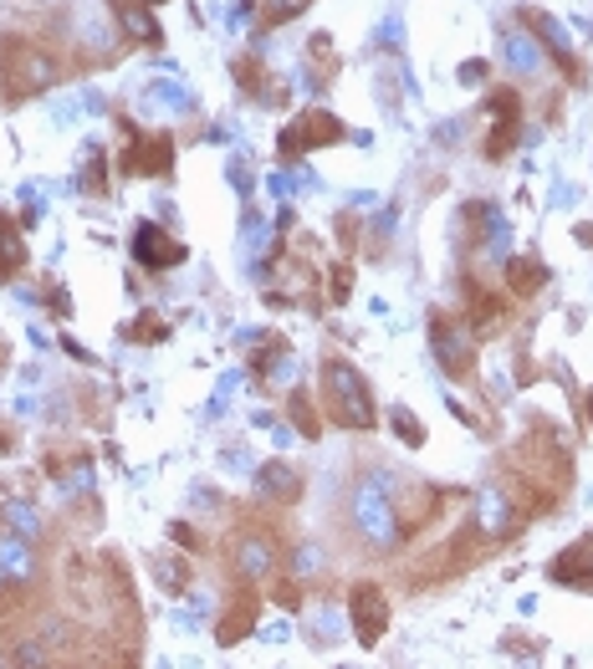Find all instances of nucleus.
Here are the masks:
<instances>
[{
    "label": "nucleus",
    "instance_id": "32",
    "mask_svg": "<svg viewBox=\"0 0 593 669\" xmlns=\"http://www.w3.org/2000/svg\"><path fill=\"white\" fill-rule=\"evenodd\" d=\"M144 5H159V0H144Z\"/></svg>",
    "mask_w": 593,
    "mask_h": 669
},
{
    "label": "nucleus",
    "instance_id": "1",
    "mask_svg": "<svg viewBox=\"0 0 593 669\" xmlns=\"http://www.w3.org/2000/svg\"><path fill=\"white\" fill-rule=\"evenodd\" d=\"M573 481V455H568V439L553 430V424H532L517 450H511V485L507 501H522V517H543V511H558L563 491Z\"/></svg>",
    "mask_w": 593,
    "mask_h": 669
},
{
    "label": "nucleus",
    "instance_id": "33",
    "mask_svg": "<svg viewBox=\"0 0 593 669\" xmlns=\"http://www.w3.org/2000/svg\"><path fill=\"white\" fill-rule=\"evenodd\" d=\"M32 5H36V0H32Z\"/></svg>",
    "mask_w": 593,
    "mask_h": 669
},
{
    "label": "nucleus",
    "instance_id": "2",
    "mask_svg": "<svg viewBox=\"0 0 593 669\" xmlns=\"http://www.w3.org/2000/svg\"><path fill=\"white\" fill-rule=\"evenodd\" d=\"M57 83V62L51 51L32 36H0V98L26 102Z\"/></svg>",
    "mask_w": 593,
    "mask_h": 669
},
{
    "label": "nucleus",
    "instance_id": "21",
    "mask_svg": "<svg viewBox=\"0 0 593 669\" xmlns=\"http://www.w3.org/2000/svg\"><path fill=\"white\" fill-rule=\"evenodd\" d=\"M282 358H287V343H282V337H272V343H267V348H261V352H256V358H251L256 379H272Z\"/></svg>",
    "mask_w": 593,
    "mask_h": 669
},
{
    "label": "nucleus",
    "instance_id": "29",
    "mask_svg": "<svg viewBox=\"0 0 593 669\" xmlns=\"http://www.w3.org/2000/svg\"><path fill=\"white\" fill-rule=\"evenodd\" d=\"M51 307H57V312H72V301H67V292H62V286H51Z\"/></svg>",
    "mask_w": 593,
    "mask_h": 669
},
{
    "label": "nucleus",
    "instance_id": "31",
    "mask_svg": "<svg viewBox=\"0 0 593 669\" xmlns=\"http://www.w3.org/2000/svg\"><path fill=\"white\" fill-rule=\"evenodd\" d=\"M583 409H589V419H593V388H589V394H583Z\"/></svg>",
    "mask_w": 593,
    "mask_h": 669
},
{
    "label": "nucleus",
    "instance_id": "15",
    "mask_svg": "<svg viewBox=\"0 0 593 669\" xmlns=\"http://www.w3.org/2000/svg\"><path fill=\"white\" fill-rule=\"evenodd\" d=\"M543 282H547V271H543V261H538V256H511V261H507V286L517 292V297H532Z\"/></svg>",
    "mask_w": 593,
    "mask_h": 669
},
{
    "label": "nucleus",
    "instance_id": "20",
    "mask_svg": "<svg viewBox=\"0 0 593 669\" xmlns=\"http://www.w3.org/2000/svg\"><path fill=\"white\" fill-rule=\"evenodd\" d=\"M123 337H128V343H159V337H164V318L144 312V318H134L128 327H123Z\"/></svg>",
    "mask_w": 593,
    "mask_h": 669
},
{
    "label": "nucleus",
    "instance_id": "28",
    "mask_svg": "<svg viewBox=\"0 0 593 669\" xmlns=\"http://www.w3.org/2000/svg\"><path fill=\"white\" fill-rule=\"evenodd\" d=\"M174 536H180V542H185V547H200V536H195V526H170Z\"/></svg>",
    "mask_w": 593,
    "mask_h": 669
},
{
    "label": "nucleus",
    "instance_id": "25",
    "mask_svg": "<svg viewBox=\"0 0 593 669\" xmlns=\"http://www.w3.org/2000/svg\"><path fill=\"white\" fill-rule=\"evenodd\" d=\"M236 77H240V87H246V92H261V67H251L246 57L236 62Z\"/></svg>",
    "mask_w": 593,
    "mask_h": 669
},
{
    "label": "nucleus",
    "instance_id": "7",
    "mask_svg": "<svg viewBox=\"0 0 593 669\" xmlns=\"http://www.w3.org/2000/svg\"><path fill=\"white\" fill-rule=\"evenodd\" d=\"M174 164V138L170 134H134V144L123 149V174L134 179H153Z\"/></svg>",
    "mask_w": 593,
    "mask_h": 669
},
{
    "label": "nucleus",
    "instance_id": "27",
    "mask_svg": "<svg viewBox=\"0 0 593 669\" xmlns=\"http://www.w3.org/2000/svg\"><path fill=\"white\" fill-rule=\"evenodd\" d=\"M511 62H522V67H527V62H532V47H527L522 36H517V41H511Z\"/></svg>",
    "mask_w": 593,
    "mask_h": 669
},
{
    "label": "nucleus",
    "instance_id": "14",
    "mask_svg": "<svg viewBox=\"0 0 593 669\" xmlns=\"http://www.w3.org/2000/svg\"><path fill=\"white\" fill-rule=\"evenodd\" d=\"M113 11H119V26L128 36H138V47H164V32H159V21L144 0H113Z\"/></svg>",
    "mask_w": 593,
    "mask_h": 669
},
{
    "label": "nucleus",
    "instance_id": "4",
    "mask_svg": "<svg viewBox=\"0 0 593 669\" xmlns=\"http://www.w3.org/2000/svg\"><path fill=\"white\" fill-rule=\"evenodd\" d=\"M225 553H231V572L246 578V583H256V578H272V572L282 568V536H276L272 526H251V521H246V526L231 532Z\"/></svg>",
    "mask_w": 593,
    "mask_h": 669
},
{
    "label": "nucleus",
    "instance_id": "6",
    "mask_svg": "<svg viewBox=\"0 0 593 669\" xmlns=\"http://www.w3.org/2000/svg\"><path fill=\"white\" fill-rule=\"evenodd\" d=\"M348 608H354V634L363 649H373L379 639H384V629H390V598L379 593V583H358L354 593H348Z\"/></svg>",
    "mask_w": 593,
    "mask_h": 669
},
{
    "label": "nucleus",
    "instance_id": "5",
    "mask_svg": "<svg viewBox=\"0 0 593 669\" xmlns=\"http://www.w3.org/2000/svg\"><path fill=\"white\" fill-rule=\"evenodd\" d=\"M343 138V123L333 113H302L297 123H287L282 128V159H302V153H312V149H328V144H338Z\"/></svg>",
    "mask_w": 593,
    "mask_h": 669
},
{
    "label": "nucleus",
    "instance_id": "16",
    "mask_svg": "<svg viewBox=\"0 0 593 669\" xmlns=\"http://www.w3.org/2000/svg\"><path fill=\"white\" fill-rule=\"evenodd\" d=\"M26 267V240H21V231L11 225V215L0 210V276H11V271Z\"/></svg>",
    "mask_w": 593,
    "mask_h": 669
},
{
    "label": "nucleus",
    "instance_id": "3",
    "mask_svg": "<svg viewBox=\"0 0 593 669\" xmlns=\"http://www.w3.org/2000/svg\"><path fill=\"white\" fill-rule=\"evenodd\" d=\"M322 404H328V419L343 424V430H373L379 424L369 384H363V373L348 358H328L322 363Z\"/></svg>",
    "mask_w": 593,
    "mask_h": 669
},
{
    "label": "nucleus",
    "instance_id": "11",
    "mask_svg": "<svg viewBox=\"0 0 593 669\" xmlns=\"http://www.w3.org/2000/svg\"><path fill=\"white\" fill-rule=\"evenodd\" d=\"M251 629H256V593L246 587V578H240V587H231L225 619L215 623V639H221V644H240Z\"/></svg>",
    "mask_w": 593,
    "mask_h": 669
},
{
    "label": "nucleus",
    "instance_id": "17",
    "mask_svg": "<svg viewBox=\"0 0 593 669\" xmlns=\"http://www.w3.org/2000/svg\"><path fill=\"white\" fill-rule=\"evenodd\" d=\"M527 26H532V32L543 36V41H547V51H553V57H558L563 67H568V72H578L573 51H568V41H563V32H558V26H553V16H538V11H527Z\"/></svg>",
    "mask_w": 593,
    "mask_h": 669
},
{
    "label": "nucleus",
    "instance_id": "18",
    "mask_svg": "<svg viewBox=\"0 0 593 669\" xmlns=\"http://www.w3.org/2000/svg\"><path fill=\"white\" fill-rule=\"evenodd\" d=\"M302 11H307V0H256V21L261 26H282V21L302 16Z\"/></svg>",
    "mask_w": 593,
    "mask_h": 669
},
{
    "label": "nucleus",
    "instance_id": "13",
    "mask_svg": "<svg viewBox=\"0 0 593 669\" xmlns=\"http://www.w3.org/2000/svg\"><path fill=\"white\" fill-rule=\"evenodd\" d=\"M256 491L267 501H297L302 496V470L287 466V460H267V466L256 470Z\"/></svg>",
    "mask_w": 593,
    "mask_h": 669
},
{
    "label": "nucleus",
    "instance_id": "22",
    "mask_svg": "<svg viewBox=\"0 0 593 669\" xmlns=\"http://www.w3.org/2000/svg\"><path fill=\"white\" fill-rule=\"evenodd\" d=\"M159 583L170 587V593H185V587H189V568H185V562H174V568L164 562V568H159Z\"/></svg>",
    "mask_w": 593,
    "mask_h": 669
},
{
    "label": "nucleus",
    "instance_id": "9",
    "mask_svg": "<svg viewBox=\"0 0 593 669\" xmlns=\"http://www.w3.org/2000/svg\"><path fill=\"white\" fill-rule=\"evenodd\" d=\"M134 256L149 271H164V267H180V261H185V246H180L170 231H159V225L144 220V225L134 231Z\"/></svg>",
    "mask_w": 593,
    "mask_h": 669
},
{
    "label": "nucleus",
    "instance_id": "19",
    "mask_svg": "<svg viewBox=\"0 0 593 669\" xmlns=\"http://www.w3.org/2000/svg\"><path fill=\"white\" fill-rule=\"evenodd\" d=\"M287 414H292V424H297V430H302L307 439H318V435H322V419L312 414V399H307L302 388H297V394L287 399Z\"/></svg>",
    "mask_w": 593,
    "mask_h": 669
},
{
    "label": "nucleus",
    "instance_id": "30",
    "mask_svg": "<svg viewBox=\"0 0 593 669\" xmlns=\"http://www.w3.org/2000/svg\"><path fill=\"white\" fill-rule=\"evenodd\" d=\"M11 450H16V435H11V430L0 424V455H11Z\"/></svg>",
    "mask_w": 593,
    "mask_h": 669
},
{
    "label": "nucleus",
    "instance_id": "23",
    "mask_svg": "<svg viewBox=\"0 0 593 669\" xmlns=\"http://www.w3.org/2000/svg\"><path fill=\"white\" fill-rule=\"evenodd\" d=\"M312 62H318V77H333V47H328V36H312Z\"/></svg>",
    "mask_w": 593,
    "mask_h": 669
},
{
    "label": "nucleus",
    "instance_id": "8",
    "mask_svg": "<svg viewBox=\"0 0 593 669\" xmlns=\"http://www.w3.org/2000/svg\"><path fill=\"white\" fill-rule=\"evenodd\" d=\"M430 343H435V352H441V363H445V373H450V379H471V373H475L471 337H460V327L450 318L430 322Z\"/></svg>",
    "mask_w": 593,
    "mask_h": 669
},
{
    "label": "nucleus",
    "instance_id": "24",
    "mask_svg": "<svg viewBox=\"0 0 593 669\" xmlns=\"http://www.w3.org/2000/svg\"><path fill=\"white\" fill-rule=\"evenodd\" d=\"M394 430H399V435H405L409 445H420V439H424V430H420V424H415V419L405 414V409H394Z\"/></svg>",
    "mask_w": 593,
    "mask_h": 669
},
{
    "label": "nucleus",
    "instance_id": "10",
    "mask_svg": "<svg viewBox=\"0 0 593 669\" xmlns=\"http://www.w3.org/2000/svg\"><path fill=\"white\" fill-rule=\"evenodd\" d=\"M553 583L563 587H589L593 593V536H578L573 547H563L558 557H553Z\"/></svg>",
    "mask_w": 593,
    "mask_h": 669
},
{
    "label": "nucleus",
    "instance_id": "26",
    "mask_svg": "<svg viewBox=\"0 0 593 669\" xmlns=\"http://www.w3.org/2000/svg\"><path fill=\"white\" fill-rule=\"evenodd\" d=\"M83 189L102 195V159H98V153H92V159H87V169H83Z\"/></svg>",
    "mask_w": 593,
    "mask_h": 669
},
{
    "label": "nucleus",
    "instance_id": "12",
    "mask_svg": "<svg viewBox=\"0 0 593 669\" xmlns=\"http://www.w3.org/2000/svg\"><path fill=\"white\" fill-rule=\"evenodd\" d=\"M492 138H486V159H502V153L517 144V128H522V98L517 92H502L492 102Z\"/></svg>",
    "mask_w": 593,
    "mask_h": 669
}]
</instances>
